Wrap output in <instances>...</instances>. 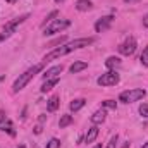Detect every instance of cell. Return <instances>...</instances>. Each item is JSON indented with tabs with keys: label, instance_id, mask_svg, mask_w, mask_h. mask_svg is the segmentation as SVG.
I'll return each mask as SVG.
<instances>
[{
	"label": "cell",
	"instance_id": "cell-4",
	"mask_svg": "<svg viewBox=\"0 0 148 148\" xmlns=\"http://www.w3.org/2000/svg\"><path fill=\"white\" fill-rule=\"evenodd\" d=\"M29 17V14H24V16H19L17 19H14V21H10V23H7L5 26H3V31L0 33V41H3V40H7L9 36H12L14 33H16V28L19 26V24H23L26 19Z\"/></svg>",
	"mask_w": 148,
	"mask_h": 148
},
{
	"label": "cell",
	"instance_id": "cell-25",
	"mask_svg": "<svg viewBox=\"0 0 148 148\" xmlns=\"http://www.w3.org/2000/svg\"><path fill=\"white\" fill-rule=\"evenodd\" d=\"M117 141H119V136H117V134L112 136L110 141H109V145H107V148H117Z\"/></svg>",
	"mask_w": 148,
	"mask_h": 148
},
{
	"label": "cell",
	"instance_id": "cell-24",
	"mask_svg": "<svg viewBox=\"0 0 148 148\" xmlns=\"http://www.w3.org/2000/svg\"><path fill=\"white\" fill-rule=\"evenodd\" d=\"M102 105L107 107V109H114V110L117 109V103H115L114 100H105V102H102Z\"/></svg>",
	"mask_w": 148,
	"mask_h": 148
},
{
	"label": "cell",
	"instance_id": "cell-6",
	"mask_svg": "<svg viewBox=\"0 0 148 148\" xmlns=\"http://www.w3.org/2000/svg\"><path fill=\"white\" fill-rule=\"evenodd\" d=\"M119 73L117 71H109V73L102 74L98 79H97V83L100 84V86H115L117 83H119Z\"/></svg>",
	"mask_w": 148,
	"mask_h": 148
},
{
	"label": "cell",
	"instance_id": "cell-13",
	"mask_svg": "<svg viewBox=\"0 0 148 148\" xmlns=\"http://www.w3.org/2000/svg\"><path fill=\"white\" fill-rule=\"evenodd\" d=\"M84 103H86L84 98H76V100H73V102L69 103V109H71L73 112H77V110H81V109L84 107Z\"/></svg>",
	"mask_w": 148,
	"mask_h": 148
},
{
	"label": "cell",
	"instance_id": "cell-21",
	"mask_svg": "<svg viewBox=\"0 0 148 148\" xmlns=\"http://www.w3.org/2000/svg\"><path fill=\"white\" fill-rule=\"evenodd\" d=\"M140 60H141V64H143L145 67H148V47L145 48V50H143V53H141Z\"/></svg>",
	"mask_w": 148,
	"mask_h": 148
},
{
	"label": "cell",
	"instance_id": "cell-28",
	"mask_svg": "<svg viewBox=\"0 0 148 148\" xmlns=\"http://www.w3.org/2000/svg\"><path fill=\"white\" fill-rule=\"evenodd\" d=\"M35 133H36V134H40V133H41V127H40V126H36V127H35Z\"/></svg>",
	"mask_w": 148,
	"mask_h": 148
},
{
	"label": "cell",
	"instance_id": "cell-20",
	"mask_svg": "<svg viewBox=\"0 0 148 148\" xmlns=\"http://www.w3.org/2000/svg\"><path fill=\"white\" fill-rule=\"evenodd\" d=\"M2 131H7L10 136H16V131H14V126H12V122H10V121H7V124H5V127H3Z\"/></svg>",
	"mask_w": 148,
	"mask_h": 148
},
{
	"label": "cell",
	"instance_id": "cell-17",
	"mask_svg": "<svg viewBox=\"0 0 148 148\" xmlns=\"http://www.w3.org/2000/svg\"><path fill=\"white\" fill-rule=\"evenodd\" d=\"M105 66H107L110 71H114L115 67H119V66H121V60H119V57H109V59L105 60Z\"/></svg>",
	"mask_w": 148,
	"mask_h": 148
},
{
	"label": "cell",
	"instance_id": "cell-35",
	"mask_svg": "<svg viewBox=\"0 0 148 148\" xmlns=\"http://www.w3.org/2000/svg\"><path fill=\"white\" fill-rule=\"evenodd\" d=\"M95 148H102V147H100V145H97V147H95Z\"/></svg>",
	"mask_w": 148,
	"mask_h": 148
},
{
	"label": "cell",
	"instance_id": "cell-23",
	"mask_svg": "<svg viewBox=\"0 0 148 148\" xmlns=\"http://www.w3.org/2000/svg\"><path fill=\"white\" fill-rule=\"evenodd\" d=\"M60 147V141L57 140V138H52L48 143H47V148H59Z\"/></svg>",
	"mask_w": 148,
	"mask_h": 148
},
{
	"label": "cell",
	"instance_id": "cell-9",
	"mask_svg": "<svg viewBox=\"0 0 148 148\" xmlns=\"http://www.w3.org/2000/svg\"><path fill=\"white\" fill-rule=\"evenodd\" d=\"M62 71H64V67H62V66H55V67L47 69L41 76H43V79H53V77H59Z\"/></svg>",
	"mask_w": 148,
	"mask_h": 148
},
{
	"label": "cell",
	"instance_id": "cell-22",
	"mask_svg": "<svg viewBox=\"0 0 148 148\" xmlns=\"http://www.w3.org/2000/svg\"><path fill=\"white\" fill-rule=\"evenodd\" d=\"M7 121H9V119H7V114H5L3 110H0V129H3V127H5Z\"/></svg>",
	"mask_w": 148,
	"mask_h": 148
},
{
	"label": "cell",
	"instance_id": "cell-14",
	"mask_svg": "<svg viewBox=\"0 0 148 148\" xmlns=\"http://www.w3.org/2000/svg\"><path fill=\"white\" fill-rule=\"evenodd\" d=\"M59 97L57 95H53V97H50V100H48V103H47V110L48 112H55L59 109Z\"/></svg>",
	"mask_w": 148,
	"mask_h": 148
},
{
	"label": "cell",
	"instance_id": "cell-34",
	"mask_svg": "<svg viewBox=\"0 0 148 148\" xmlns=\"http://www.w3.org/2000/svg\"><path fill=\"white\" fill-rule=\"evenodd\" d=\"M17 148H26V147H24V145H19V147H17Z\"/></svg>",
	"mask_w": 148,
	"mask_h": 148
},
{
	"label": "cell",
	"instance_id": "cell-12",
	"mask_svg": "<svg viewBox=\"0 0 148 148\" xmlns=\"http://www.w3.org/2000/svg\"><path fill=\"white\" fill-rule=\"evenodd\" d=\"M59 83V77H53V79H45V83L41 84V93H47V91H50L55 84Z\"/></svg>",
	"mask_w": 148,
	"mask_h": 148
},
{
	"label": "cell",
	"instance_id": "cell-30",
	"mask_svg": "<svg viewBox=\"0 0 148 148\" xmlns=\"http://www.w3.org/2000/svg\"><path fill=\"white\" fill-rule=\"evenodd\" d=\"M124 2H127V3H133V2H138V0H124Z\"/></svg>",
	"mask_w": 148,
	"mask_h": 148
},
{
	"label": "cell",
	"instance_id": "cell-31",
	"mask_svg": "<svg viewBox=\"0 0 148 148\" xmlns=\"http://www.w3.org/2000/svg\"><path fill=\"white\" fill-rule=\"evenodd\" d=\"M3 79H5V76H3V74H2V76H0V83H2V81H3Z\"/></svg>",
	"mask_w": 148,
	"mask_h": 148
},
{
	"label": "cell",
	"instance_id": "cell-1",
	"mask_svg": "<svg viewBox=\"0 0 148 148\" xmlns=\"http://www.w3.org/2000/svg\"><path fill=\"white\" fill-rule=\"evenodd\" d=\"M93 41H95V38H77V40H74V41H69V43H66V45H62V47H59V48H53L50 53H47L45 59H43V62L47 64V62H50V60H55V59H59V57L69 53V52H74V50H79V48H83V47L91 45Z\"/></svg>",
	"mask_w": 148,
	"mask_h": 148
},
{
	"label": "cell",
	"instance_id": "cell-11",
	"mask_svg": "<svg viewBox=\"0 0 148 148\" xmlns=\"http://www.w3.org/2000/svg\"><path fill=\"white\" fill-rule=\"evenodd\" d=\"M105 115H107L105 110H103V109H100V110H97L93 115H91V122H93L95 126H98V124H102V122L105 121Z\"/></svg>",
	"mask_w": 148,
	"mask_h": 148
},
{
	"label": "cell",
	"instance_id": "cell-29",
	"mask_svg": "<svg viewBox=\"0 0 148 148\" xmlns=\"http://www.w3.org/2000/svg\"><path fill=\"white\" fill-rule=\"evenodd\" d=\"M5 2H9V3H16L17 0H5Z\"/></svg>",
	"mask_w": 148,
	"mask_h": 148
},
{
	"label": "cell",
	"instance_id": "cell-26",
	"mask_svg": "<svg viewBox=\"0 0 148 148\" xmlns=\"http://www.w3.org/2000/svg\"><path fill=\"white\" fill-rule=\"evenodd\" d=\"M140 114H141L143 117H147V119H148V105H147V103H143V105L140 107Z\"/></svg>",
	"mask_w": 148,
	"mask_h": 148
},
{
	"label": "cell",
	"instance_id": "cell-18",
	"mask_svg": "<svg viewBox=\"0 0 148 148\" xmlns=\"http://www.w3.org/2000/svg\"><path fill=\"white\" fill-rule=\"evenodd\" d=\"M69 124H73V115H69V114L62 115V117H60V121H59V127L62 129V127H67Z\"/></svg>",
	"mask_w": 148,
	"mask_h": 148
},
{
	"label": "cell",
	"instance_id": "cell-32",
	"mask_svg": "<svg viewBox=\"0 0 148 148\" xmlns=\"http://www.w3.org/2000/svg\"><path fill=\"white\" fill-rule=\"evenodd\" d=\"M141 148H148V143H143V147Z\"/></svg>",
	"mask_w": 148,
	"mask_h": 148
},
{
	"label": "cell",
	"instance_id": "cell-3",
	"mask_svg": "<svg viewBox=\"0 0 148 148\" xmlns=\"http://www.w3.org/2000/svg\"><path fill=\"white\" fill-rule=\"evenodd\" d=\"M147 91L141 90V88H133V90H127V91H122L119 95V102L122 103H133V102H138L141 98H145Z\"/></svg>",
	"mask_w": 148,
	"mask_h": 148
},
{
	"label": "cell",
	"instance_id": "cell-10",
	"mask_svg": "<svg viewBox=\"0 0 148 148\" xmlns=\"http://www.w3.org/2000/svg\"><path fill=\"white\" fill-rule=\"evenodd\" d=\"M97 136H98V126H95V124H93V126L90 127V131L86 133L84 141H86V143H93V141L97 140Z\"/></svg>",
	"mask_w": 148,
	"mask_h": 148
},
{
	"label": "cell",
	"instance_id": "cell-33",
	"mask_svg": "<svg viewBox=\"0 0 148 148\" xmlns=\"http://www.w3.org/2000/svg\"><path fill=\"white\" fill-rule=\"evenodd\" d=\"M55 2H57V3H62V2H64V0H55Z\"/></svg>",
	"mask_w": 148,
	"mask_h": 148
},
{
	"label": "cell",
	"instance_id": "cell-5",
	"mask_svg": "<svg viewBox=\"0 0 148 148\" xmlns=\"http://www.w3.org/2000/svg\"><path fill=\"white\" fill-rule=\"evenodd\" d=\"M71 24V21L69 19H53L50 24H47L45 28H43V35L45 36H50V35H55V33H59V31H62V29H66L67 26Z\"/></svg>",
	"mask_w": 148,
	"mask_h": 148
},
{
	"label": "cell",
	"instance_id": "cell-2",
	"mask_svg": "<svg viewBox=\"0 0 148 148\" xmlns=\"http://www.w3.org/2000/svg\"><path fill=\"white\" fill-rule=\"evenodd\" d=\"M41 69H43V64H36V66L29 67L26 73H23L16 81H14V84H12V91H14V93L21 91V90H23V88H24V86H26V84H28V83H29V81H31V79H33Z\"/></svg>",
	"mask_w": 148,
	"mask_h": 148
},
{
	"label": "cell",
	"instance_id": "cell-19",
	"mask_svg": "<svg viewBox=\"0 0 148 148\" xmlns=\"http://www.w3.org/2000/svg\"><path fill=\"white\" fill-rule=\"evenodd\" d=\"M57 16H59V12H57V10H52V12H50V14L45 17V21H43V24H41V26L45 28V26H47V24H50V23H52V21H53Z\"/></svg>",
	"mask_w": 148,
	"mask_h": 148
},
{
	"label": "cell",
	"instance_id": "cell-7",
	"mask_svg": "<svg viewBox=\"0 0 148 148\" xmlns=\"http://www.w3.org/2000/svg\"><path fill=\"white\" fill-rule=\"evenodd\" d=\"M136 47H138V45H136V40H134L133 36H129L119 45V53L129 57V55H133V53L136 52Z\"/></svg>",
	"mask_w": 148,
	"mask_h": 148
},
{
	"label": "cell",
	"instance_id": "cell-8",
	"mask_svg": "<svg viewBox=\"0 0 148 148\" xmlns=\"http://www.w3.org/2000/svg\"><path fill=\"white\" fill-rule=\"evenodd\" d=\"M112 21H114V16H105V17L98 19V21H97V24H95L97 33H102V31L109 29V28H110V24H112Z\"/></svg>",
	"mask_w": 148,
	"mask_h": 148
},
{
	"label": "cell",
	"instance_id": "cell-27",
	"mask_svg": "<svg viewBox=\"0 0 148 148\" xmlns=\"http://www.w3.org/2000/svg\"><path fill=\"white\" fill-rule=\"evenodd\" d=\"M143 26H145V28H148V14L143 17Z\"/></svg>",
	"mask_w": 148,
	"mask_h": 148
},
{
	"label": "cell",
	"instance_id": "cell-16",
	"mask_svg": "<svg viewBox=\"0 0 148 148\" xmlns=\"http://www.w3.org/2000/svg\"><path fill=\"white\" fill-rule=\"evenodd\" d=\"M86 67H88V64H86V62H81V60H77V62H74L73 66L69 67V71H71L73 74H77V73H81V71H84Z\"/></svg>",
	"mask_w": 148,
	"mask_h": 148
},
{
	"label": "cell",
	"instance_id": "cell-15",
	"mask_svg": "<svg viewBox=\"0 0 148 148\" xmlns=\"http://www.w3.org/2000/svg\"><path fill=\"white\" fill-rule=\"evenodd\" d=\"M91 7H93L91 0H77V2H76V9H77V10H81V12L90 10Z\"/></svg>",
	"mask_w": 148,
	"mask_h": 148
}]
</instances>
